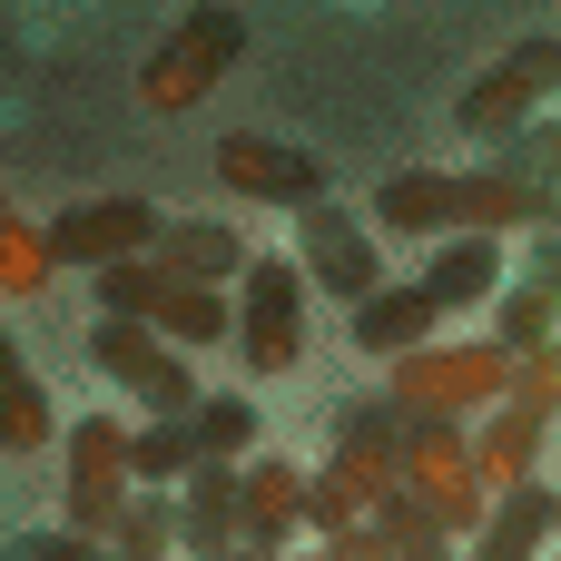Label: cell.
I'll return each instance as SVG.
<instances>
[{
	"instance_id": "21",
	"label": "cell",
	"mask_w": 561,
	"mask_h": 561,
	"mask_svg": "<svg viewBox=\"0 0 561 561\" xmlns=\"http://www.w3.org/2000/svg\"><path fill=\"white\" fill-rule=\"evenodd\" d=\"M148 256H168V266L197 276V286H237V276H247V237H237L227 217H168Z\"/></svg>"
},
{
	"instance_id": "27",
	"label": "cell",
	"mask_w": 561,
	"mask_h": 561,
	"mask_svg": "<svg viewBox=\"0 0 561 561\" xmlns=\"http://www.w3.org/2000/svg\"><path fill=\"white\" fill-rule=\"evenodd\" d=\"M375 533L394 542V561H463V542H454V533H434V523H424V503H414L404 483L375 503Z\"/></svg>"
},
{
	"instance_id": "3",
	"label": "cell",
	"mask_w": 561,
	"mask_h": 561,
	"mask_svg": "<svg viewBox=\"0 0 561 561\" xmlns=\"http://www.w3.org/2000/svg\"><path fill=\"white\" fill-rule=\"evenodd\" d=\"M237 49H247V10L237 0H187V20L148 49V69H138V99L158 108V118H187L227 69H237Z\"/></svg>"
},
{
	"instance_id": "25",
	"label": "cell",
	"mask_w": 561,
	"mask_h": 561,
	"mask_svg": "<svg viewBox=\"0 0 561 561\" xmlns=\"http://www.w3.org/2000/svg\"><path fill=\"white\" fill-rule=\"evenodd\" d=\"M187 434H197L207 463H247V454H256V404H247V394H197V404H187Z\"/></svg>"
},
{
	"instance_id": "35",
	"label": "cell",
	"mask_w": 561,
	"mask_h": 561,
	"mask_svg": "<svg viewBox=\"0 0 561 561\" xmlns=\"http://www.w3.org/2000/svg\"><path fill=\"white\" fill-rule=\"evenodd\" d=\"M217 561H286V552H266V542H227Z\"/></svg>"
},
{
	"instance_id": "6",
	"label": "cell",
	"mask_w": 561,
	"mask_h": 561,
	"mask_svg": "<svg viewBox=\"0 0 561 561\" xmlns=\"http://www.w3.org/2000/svg\"><path fill=\"white\" fill-rule=\"evenodd\" d=\"M89 365H99L118 394H138L148 414H187V404H197L187 345H168V335L138 325V316H99V325H89Z\"/></svg>"
},
{
	"instance_id": "11",
	"label": "cell",
	"mask_w": 561,
	"mask_h": 561,
	"mask_svg": "<svg viewBox=\"0 0 561 561\" xmlns=\"http://www.w3.org/2000/svg\"><path fill=\"white\" fill-rule=\"evenodd\" d=\"M158 227H168V217H158L148 197H128V187H118V197H79V207L49 217V256H59V266H118V256H148Z\"/></svg>"
},
{
	"instance_id": "13",
	"label": "cell",
	"mask_w": 561,
	"mask_h": 561,
	"mask_svg": "<svg viewBox=\"0 0 561 561\" xmlns=\"http://www.w3.org/2000/svg\"><path fill=\"white\" fill-rule=\"evenodd\" d=\"M414 286L434 296V316H444V325H454V316H473V306H493V296H503V237H483V227L434 237V247H424V266H414Z\"/></svg>"
},
{
	"instance_id": "33",
	"label": "cell",
	"mask_w": 561,
	"mask_h": 561,
	"mask_svg": "<svg viewBox=\"0 0 561 561\" xmlns=\"http://www.w3.org/2000/svg\"><path fill=\"white\" fill-rule=\"evenodd\" d=\"M513 276H523V286H542V296L561 306V227H533V256H523Z\"/></svg>"
},
{
	"instance_id": "16",
	"label": "cell",
	"mask_w": 561,
	"mask_h": 561,
	"mask_svg": "<svg viewBox=\"0 0 561 561\" xmlns=\"http://www.w3.org/2000/svg\"><path fill=\"white\" fill-rule=\"evenodd\" d=\"M237 523H247V542L286 552V542L306 533V473H296L286 454H247V463H237Z\"/></svg>"
},
{
	"instance_id": "32",
	"label": "cell",
	"mask_w": 561,
	"mask_h": 561,
	"mask_svg": "<svg viewBox=\"0 0 561 561\" xmlns=\"http://www.w3.org/2000/svg\"><path fill=\"white\" fill-rule=\"evenodd\" d=\"M503 158H523L533 178H552V187H561V118H533V128H523V138L503 148Z\"/></svg>"
},
{
	"instance_id": "14",
	"label": "cell",
	"mask_w": 561,
	"mask_h": 561,
	"mask_svg": "<svg viewBox=\"0 0 561 561\" xmlns=\"http://www.w3.org/2000/svg\"><path fill=\"white\" fill-rule=\"evenodd\" d=\"M394 483H404V473H394V454L335 444V463H325V473H306V533H316V542H335L345 523H375V503H385Z\"/></svg>"
},
{
	"instance_id": "26",
	"label": "cell",
	"mask_w": 561,
	"mask_h": 561,
	"mask_svg": "<svg viewBox=\"0 0 561 561\" xmlns=\"http://www.w3.org/2000/svg\"><path fill=\"white\" fill-rule=\"evenodd\" d=\"M561 335V306L542 286H523V276H503V296H493V345L503 355H523V345H552Z\"/></svg>"
},
{
	"instance_id": "28",
	"label": "cell",
	"mask_w": 561,
	"mask_h": 561,
	"mask_svg": "<svg viewBox=\"0 0 561 561\" xmlns=\"http://www.w3.org/2000/svg\"><path fill=\"white\" fill-rule=\"evenodd\" d=\"M59 276V256H49V227H20V217H0V296H39Z\"/></svg>"
},
{
	"instance_id": "8",
	"label": "cell",
	"mask_w": 561,
	"mask_h": 561,
	"mask_svg": "<svg viewBox=\"0 0 561 561\" xmlns=\"http://www.w3.org/2000/svg\"><path fill=\"white\" fill-rule=\"evenodd\" d=\"M552 89H561V39L542 30V39H523L503 69H483V79L463 89V108H454V118H463L483 148H513V138L542 118V99H552Z\"/></svg>"
},
{
	"instance_id": "24",
	"label": "cell",
	"mask_w": 561,
	"mask_h": 561,
	"mask_svg": "<svg viewBox=\"0 0 561 561\" xmlns=\"http://www.w3.org/2000/svg\"><path fill=\"white\" fill-rule=\"evenodd\" d=\"M187 463H197V434H187V414H148V424H128V473H138L148 493H168Z\"/></svg>"
},
{
	"instance_id": "30",
	"label": "cell",
	"mask_w": 561,
	"mask_h": 561,
	"mask_svg": "<svg viewBox=\"0 0 561 561\" xmlns=\"http://www.w3.org/2000/svg\"><path fill=\"white\" fill-rule=\"evenodd\" d=\"M523 414H542V424H561V335L552 345H523L513 355V385H503Z\"/></svg>"
},
{
	"instance_id": "23",
	"label": "cell",
	"mask_w": 561,
	"mask_h": 561,
	"mask_svg": "<svg viewBox=\"0 0 561 561\" xmlns=\"http://www.w3.org/2000/svg\"><path fill=\"white\" fill-rule=\"evenodd\" d=\"M99 552H108V561H178V503L138 483V493L118 503V523L99 533Z\"/></svg>"
},
{
	"instance_id": "36",
	"label": "cell",
	"mask_w": 561,
	"mask_h": 561,
	"mask_svg": "<svg viewBox=\"0 0 561 561\" xmlns=\"http://www.w3.org/2000/svg\"><path fill=\"white\" fill-rule=\"evenodd\" d=\"M552 542H561V493H552Z\"/></svg>"
},
{
	"instance_id": "5",
	"label": "cell",
	"mask_w": 561,
	"mask_h": 561,
	"mask_svg": "<svg viewBox=\"0 0 561 561\" xmlns=\"http://www.w3.org/2000/svg\"><path fill=\"white\" fill-rule=\"evenodd\" d=\"M227 345L247 355V375H296L306 365V266L296 256H247Z\"/></svg>"
},
{
	"instance_id": "20",
	"label": "cell",
	"mask_w": 561,
	"mask_h": 561,
	"mask_svg": "<svg viewBox=\"0 0 561 561\" xmlns=\"http://www.w3.org/2000/svg\"><path fill=\"white\" fill-rule=\"evenodd\" d=\"M542 434H552V424L523 414L513 394L483 404V414H473V473H483L493 493H503V483H533V473H542Z\"/></svg>"
},
{
	"instance_id": "29",
	"label": "cell",
	"mask_w": 561,
	"mask_h": 561,
	"mask_svg": "<svg viewBox=\"0 0 561 561\" xmlns=\"http://www.w3.org/2000/svg\"><path fill=\"white\" fill-rule=\"evenodd\" d=\"M404 424H414V414H394L385 394L335 404V444H365V454H394V463H404Z\"/></svg>"
},
{
	"instance_id": "31",
	"label": "cell",
	"mask_w": 561,
	"mask_h": 561,
	"mask_svg": "<svg viewBox=\"0 0 561 561\" xmlns=\"http://www.w3.org/2000/svg\"><path fill=\"white\" fill-rule=\"evenodd\" d=\"M0 561H108V552H99L89 533L59 523V533H20V542H0Z\"/></svg>"
},
{
	"instance_id": "2",
	"label": "cell",
	"mask_w": 561,
	"mask_h": 561,
	"mask_svg": "<svg viewBox=\"0 0 561 561\" xmlns=\"http://www.w3.org/2000/svg\"><path fill=\"white\" fill-rule=\"evenodd\" d=\"M503 385H513V355L483 335V345H414V355H385V404L394 414H444V424H473L483 404H503Z\"/></svg>"
},
{
	"instance_id": "9",
	"label": "cell",
	"mask_w": 561,
	"mask_h": 561,
	"mask_svg": "<svg viewBox=\"0 0 561 561\" xmlns=\"http://www.w3.org/2000/svg\"><path fill=\"white\" fill-rule=\"evenodd\" d=\"M217 187H227V197H247V207H286V217H306L335 178H325V158H316V148H286V138L237 128V138H217Z\"/></svg>"
},
{
	"instance_id": "17",
	"label": "cell",
	"mask_w": 561,
	"mask_h": 561,
	"mask_svg": "<svg viewBox=\"0 0 561 561\" xmlns=\"http://www.w3.org/2000/svg\"><path fill=\"white\" fill-rule=\"evenodd\" d=\"M542 552H552V483L533 473V483H503L493 493V513L473 523L463 561H542Z\"/></svg>"
},
{
	"instance_id": "22",
	"label": "cell",
	"mask_w": 561,
	"mask_h": 561,
	"mask_svg": "<svg viewBox=\"0 0 561 561\" xmlns=\"http://www.w3.org/2000/svg\"><path fill=\"white\" fill-rule=\"evenodd\" d=\"M49 444H59V404H49V385L20 365V345L0 325V454H49Z\"/></svg>"
},
{
	"instance_id": "19",
	"label": "cell",
	"mask_w": 561,
	"mask_h": 561,
	"mask_svg": "<svg viewBox=\"0 0 561 561\" xmlns=\"http://www.w3.org/2000/svg\"><path fill=\"white\" fill-rule=\"evenodd\" d=\"M355 316V345L365 355H414V345H434L444 335V316H434V296L414 286V276H385L365 306H345Z\"/></svg>"
},
{
	"instance_id": "15",
	"label": "cell",
	"mask_w": 561,
	"mask_h": 561,
	"mask_svg": "<svg viewBox=\"0 0 561 561\" xmlns=\"http://www.w3.org/2000/svg\"><path fill=\"white\" fill-rule=\"evenodd\" d=\"M168 503H178V552L187 561H217L227 542H247V523H237V463H187L178 483H168Z\"/></svg>"
},
{
	"instance_id": "34",
	"label": "cell",
	"mask_w": 561,
	"mask_h": 561,
	"mask_svg": "<svg viewBox=\"0 0 561 561\" xmlns=\"http://www.w3.org/2000/svg\"><path fill=\"white\" fill-rule=\"evenodd\" d=\"M325 561H394V542H385L375 523H345V533L325 542Z\"/></svg>"
},
{
	"instance_id": "12",
	"label": "cell",
	"mask_w": 561,
	"mask_h": 561,
	"mask_svg": "<svg viewBox=\"0 0 561 561\" xmlns=\"http://www.w3.org/2000/svg\"><path fill=\"white\" fill-rule=\"evenodd\" d=\"M454 227H483V237L561 227V187H552V178H533L523 158L493 148V168H463V178H454Z\"/></svg>"
},
{
	"instance_id": "7",
	"label": "cell",
	"mask_w": 561,
	"mask_h": 561,
	"mask_svg": "<svg viewBox=\"0 0 561 561\" xmlns=\"http://www.w3.org/2000/svg\"><path fill=\"white\" fill-rule=\"evenodd\" d=\"M59 463H69V493H59V503H69V533L99 542V533L118 523V503L138 493V473H128V424H108V414H79V424H69V414H59Z\"/></svg>"
},
{
	"instance_id": "38",
	"label": "cell",
	"mask_w": 561,
	"mask_h": 561,
	"mask_svg": "<svg viewBox=\"0 0 561 561\" xmlns=\"http://www.w3.org/2000/svg\"><path fill=\"white\" fill-rule=\"evenodd\" d=\"M316 561H325V552H316Z\"/></svg>"
},
{
	"instance_id": "18",
	"label": "cell",
	"mask_w": 561,
	"mask_h": 561,
	"mask_svg": "<svg viewBox=\"0 0 561 561\" xmlns=\"http://www.w3.org/2000/svg\"><path fill=\"white\" fill-rule=\"evenodd\" d=\"M375 237H404V247L454 237V168H394L375 187Z\"/></svg>"
},
{
	"instance_id": "1",
	"label": "cell",
	"mask_w": 561,
	"mask_h": 561,
	"mask_svg": "<svg viewBox=\"0 0 561 561\" xmlns=\"http://www.w3.org/2000/svg\"><path fill=\"white\" fill-rule=\"evenodd\" d=\"M99 276V316H138V325H158L168 345H227L237 335V306H227V286H197V276H178L168 256H118V266H89Z\"/></svg>"
},
{
	"instance_id": "10",
	"label": "cell",
	"mask_w": 561,
	"mask_h": 561,
	"mask_svg": "<svg viewBox=\"0 0 561 561\" xmlns=\"http://www.w3.org/2000/svg\"><path fill=\"white\" fill-rule=\"evenodd\" d=\"M296 266H306V286L335 296V306H365V296L385 286V247H375V227L345 217L335 197H316V207L296 217Z\"/></svg>"
},
{
	"instance_id": "37",
	"label": "cell",
	"mask_w": 561,
	"mask_h": 561,
	"mask_svg": "<svg viewBox=\"0 0 561 561\" xmlns=\"http://www.w3.org/2000/svg\"><path fill=\"white\" fill-rule=\"evenodd\" d=\"M0 217H10V197H0Z\"/></svg>"
},
{
	"instance_id": "4",
	"label": "cell",
	"mask_w": 561,
	"mask_h": 561,
	"mask_svg": "<svg viewBox=\"0 0 561 561\" xmlns=\"http://www.w3.org/2000/svg\"><path fill=\"white\" fill-rule=\"evenodd\" d=\"M404 493L424 503V523L434 533H454V542H473V523L493 513V483L473 473V424H444V414H424V424H404Z\"/></svg>"
}]
</instances>
